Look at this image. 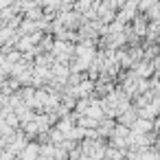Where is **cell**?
Here are the masks:
<instances>
[{"instance_id":"obj_1","label":"cell","mask_w":160,"mask_h":160,"mask_svg":"<svg viewBox=\"0 0 160 160\" xmlns=\"http://www.w3.org/2000/svg\"><path fill=\"white\" fill-rule=\"evenodd\" d=\"M40 147L38 145H29L24 151H22V160H40Z\"/></svg>"}]
</instances>
